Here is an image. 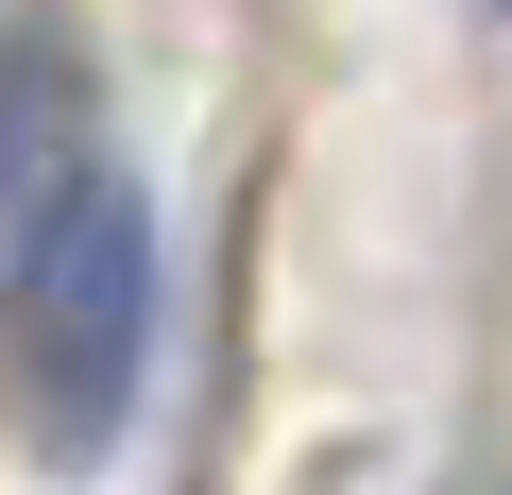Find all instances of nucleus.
Here are the masks:
<instances>
[{"label":"nucleus","mask_w":512,"mask_h":495,"mask_svg":"<svg viewBox=\"0 0 512 495\" xmlns=\"http://www.w3.org/2000/svg\"><path fill=\"white\" fill-rule=\"evenodd\" d=\"M154 291H171L154 188H137L103 137H69V154L35 171V205H18V239H0L18 444H35L52 478H103V461L137 444V393H154Z\"/></svg>","instance_id":"f257e3e1"},{"label":"nucleus","mask_w":512,"mask_h":495,"mask_svg":"<svg viewBox=\"0 0 512 495\" xmlns=\"http://www.w3.org/2000/svg\"><path fill=\"white\" fill-rule=\"evenodd\" d=\"M86 137V35L69 18H18L0 35V239H18V205H35V171Z\"/></svg>","instance_id":"f03ea898"},{"label":"nucleus","mask_w":512,"mask_h":495,"mask_svg":"<svg viewBox=\"0 0 512 495\" xmlns=\"http://www.w3.org/2000/svg\"><path fill=\"white\" fill-rule=\"evenodd\" d=\"M495 18H512V0H495Z\"/></svg>","instance_id":"7ed1b4c3"},{"label":"nucleus","mask_w":512,"mask_h":495,"mask_svg":"<svg viewBox=\"0 0 512 495\" xmlns=\"http://www.w3.org/2000/svg\"><path fill=\"white\" fill-rule=\"evenodd\" d=\"M495 495H512V478H495Z\"/></svg>","instance_id":"20e7f679"}]
</instances>
